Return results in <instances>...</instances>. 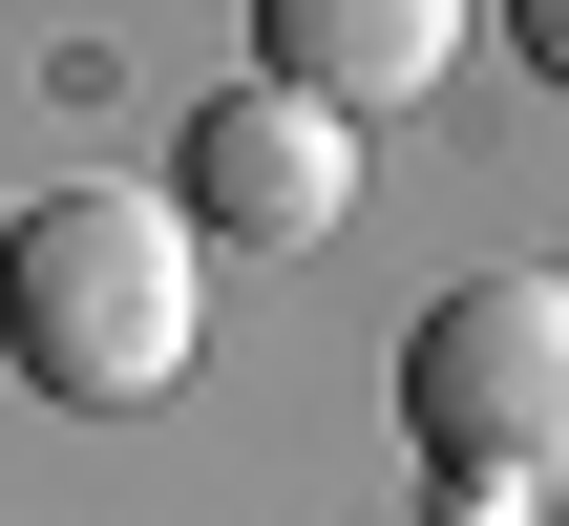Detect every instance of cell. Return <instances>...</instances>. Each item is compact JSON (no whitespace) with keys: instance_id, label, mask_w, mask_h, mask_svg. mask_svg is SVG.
<instances>
[{"instance_id":"obj_1","label":"cell","mask_w":569,"mask_h":526,"mask_svg":"<svg viewBox=\"0 0 569 526\" xmlns=\"http://www.w3.org/2000/svg\"><path fill=\"white\" fill-rule=\"evenodd\" d=\"M0 358L42 401H169L190 380V211L169 190H42L0 211Z\"/></svg>"},{"instance_id":"obj_2","label":"cell","mask_w":569,"mask_h":526,"mask_svg":"<svg viewBox=\"0 0 569 526\" xmlns=\"http://www.w3.org/2000/svg\"><path fill=\"white\" fill-rule=\"evenodd\" d=\"M401 422H422V464L486 485V526H528L549 422H569V295L549 274H465V295L401 337Z\"/></svg>"},{"instance_id":"obj_3","label":"cell","mask_w":569,"mask_h":526,"mask_svg":"<svg viewBox=\"0 0 569 526\" xmlns=\"http://www.w3.org/2000/svg\"><path fill=\"white\" fill-rule=\"evenodd\" d=\"M338 211H359V127H338V105H296V84H232V105L190 127V232L317 253Z\"/></svg>"},{"instance_id":"obj_4","label":"cell","mask_w":569,"mask_h":526,"mask_svg":"<svg viewBox=\"0 0 569 526\" xmlns=\"http://www.w3.org/2000/svg\"><path fill=\"white\" fill-rule=\"evenodd\" d=\"M253 84H296V105H338V127H380V105H422L443 84V42H465V0H253Z\"/></svg>"},{"instance_id":"obj_5","label":"cell","mask_w":569,"mask_h":526,"mask_svg":"<svg viewBox=\"0 0 569 526\" xmlns=\"http://www.w3.org/2000/svg\"><path fill=\"white\" fill-rule=\"evenodd\" d=\"M507 42H528V63H569V0H507Z\"/></svg>"}]
</instances>
